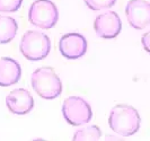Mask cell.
Listing matches in <instances>:
<instances>
[{"label":"cell","instance_id":"6da1fadb","mask_svg":"<svg viewBox=\"0 0 150 141\" xmlns=\"http://www.w3.org/2000/svg\"><path fill=\"white\" fill-rule=\"evenodd\" d=\"M141 119L139 112L130 105L114 106L110 113L108 125L115 133L122 137H131L140 129Z\"/></svg>","mask_w":150,"mask_h":141},{"label":"cell","instance_id":"7a4b0ae2","mask_svg":"<svg viewBox=\"0 0 150 141\" xmlns=\"http://www.w3.org/2000/svg\"><path fill=\"white\" fill-rule=\"evenodd\" d=\"M30 81L35 93L44 99H54L62 93L61 79L51 67L36 69L32 74Z\"/></svg>","mask_w":150,"mask_h":141},{"label":"cell","instance_id":"3957f363","mask_svg":"<svg viewBox=\"0 0 150 141\" xmlns=\"http://www.w3.org/2000/svg\"><path fill=\"white\" fill-rule=\"evenodd\" d=\"M22 54L30 61L45 59L51 50V41L47 35L38 30H28L23 35L19 44Z\"/></svg>","mask_w":150,"mask_h":141},{"label":"cell","instance_id":"277c9868","mask_svg":"<svg viewBox=\"0 0 150 141\" xmlns=\"http://www.w3.org/2000/svg\"><path fill=\"white\" fill-rule=\"evenodd\" d=\"M59 19V11L51 0H35L28 11V21L41 30H50Z\"/></svg>","mask_w":150,"mask_h":141},{"label":"cell","instance_id":"5b68a950","mask_svg":"<svg viewBox=\"0 0 150 141\" xmlns=\"http://www.w3.org/2000/svg\"><path fill=\"white\" fill-rule=\"evenodd\" d=\"M62 115L68 124L79 126L88 123L93 118L89 103L78 96L68 97L62 104Z\"/></svg>","mask_w":150,"mask_h":141},{"label":"cell","instance_id":"8992f818","mask_svg":"<svg viewBox=\"0 0 150 141\" xmlns=\"http://www.w3.org/2000/svg\"><path fill=\"white\" fill-rule=\"evenodd\" d=\"M59 50L66 59H80L87 52V40L79 33H68L60 38Z\"/></svg>","mask_w":150,"mask_h":141},{"label":"cell","instance_id":"52a82bcc","mask_svg":"<svg viewBox=\"0 0 150 141\" xmlns=\"http://www.w3.org/2000/svg\"><path fill=\"white\" fill-rule=\"evenodd\" d=\"M129 24L135 30H143L150 25V4L144 0H130L125 7Z\"/></svg>","mask_w":150,"mask_h":141},{"label":"cell","instance_id":"ba28073f","mask_svg":"<svg viewBox=\"0 0 150 141\" xmlns=\"http://www.w3.org/2000/svg\"><path fill=\"white\" fill-rule=\"evenodd\" d=\"M94 28L96 34L102 38H114L120 34L122 28L120 16L115 11H107L98 15L94 22Z\"/></svg>","mask_w":150,"mask_h":141},{"label":"cell","instance_id":"9c48e42d","mask_svg":"<svg viewBox=\"0 0 150 141\" xmlns=\"http://www.w3.org/2000/svg\"><path fill=\"white\" fill-rule=\"evenodd\" d=\"M6 105L10 113L16 115H25L33 110L34 99L27 89L18 88L11 90L7 95Z\"/></svg>","mask_w":150,"mask_h":141},{"label":"cell","instance_id":"30bf717a","mask_svg":"<svg viewBox=\"0 0 150 141\" xmlns=\"http://www.w3.org/2000/svg\"><path fill=\"white\" fill-rule=\"evenodd\" d=\"M22 68L21 64L11 58L4 57L0 59V86L8 87L15 85L21 79Z\"/></svg>","mask_w":150,"mask_h":141},{"label":"cell","instance_id":"8fae6325","mask_svg":"<svg viewBox=\"0 0 150 141\" xmlns=\"http://www.w3.org/2000/svg\"><path fill=\"white\" fill-rule=\"evenodd\" d=\"M18 30L17 22L13 17L0 15V44H6L15 38Z\"/></svg>","mask_w":150,"mask_h":141},{"label":"cell","instance_id":"7c38bea8","mask_svg":"<svg viewBox=\"0 0 150 141\" xmlns=\"http://www.w3.org/2000/svg\"><path fill=\"white\" fill-rule=\"evenodd\" d=\"M102 137V131L97 125H90L87 128L80 129L76 131L72 137L74 141H83V140H99Z\"/></svg>","mask_w":150,"mask_h":141},{"label":"cell","instance_id":"4fadbf2b","mask_svg":"<svg viewBox=\"0 0 150 141\" xmlns=\"http://www.w3.org/2000/svg\"><path fill=\"white\" fill-rule=\"evenodd\" d=\"M86 6L91 10H102L107 9L115 5L116 0H83Z\"/></svg>","mask_w":150,"mask_h":141},{"label":"cell","instance_id":"5bb4252c","mask_svg":"<svg viewBox=\"0 0 150 141\" xmlns=\"http://www.w3.org/2000/svg\"><path fill=\"white\" fill-rule=\"evenodd\" d=\"M23 4V0H0V13L17 11Z\"/></svg>","mask_w":150,"mask_h":141},{"label":"cell","instance_id":"9a60e30c","mask_svg":"<svg viewBox=\"0 0 150 141\" xmlns=\"http://www.w3.org/2000/svg\"><path fill=\"white\" fill-rule=\"evenodd\" d=\"M141 43H142L143 49L150 53V30H148L147 33H144L141 37Z\"/></svg>","mask_w":150,"mask_h":141}]
</instances>
